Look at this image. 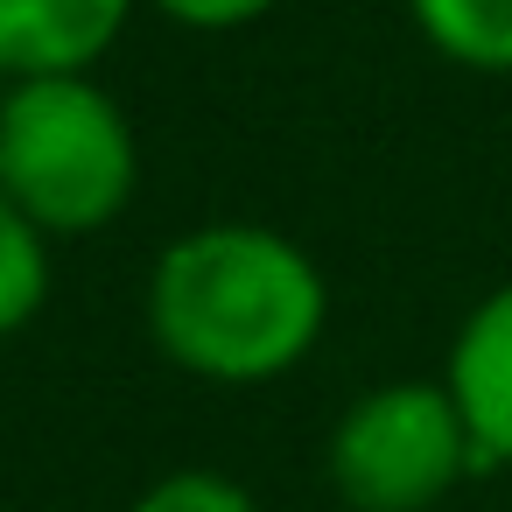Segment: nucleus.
<instances>
[{
    "label": "nucleus",
    "mask_w": 512,
    "mask_h": 512,
    "mask_svg": "<svg viewBox=\"0 0 512 512\" xmlns=\"http://www.w3.org/2000/svg\"><path fill=\"white\" fill-rule=\"evenodd\" d=\"M141 316L176 372L204 386H274L323 344L330 281L302 239L253 218H218L155 253Z\"/></svg>",
    "instance_id": "1"
},
{
    "label": "nucleus",
    "mask_w": 512,
    "mask_h": 512,
    "mask_svg": "<svg viewBox=\"0 0 512 512\" xmlns=\"http://www.w3.org/2000/svg\"><path fill=\"white\" fill-rule=\"evenodd\" d=\"M141 190V134L127 106L85 78H15L0 106V197L50 246L127 218Z\"/></svg>",
    "instance_id": "2"
},
{
    "label": "nucleus",
    "mask_w": 512,
    "mask_h": 512,
    "mask_svg": "<svg viewBox=\"0 0 512 512\" xmlns=\"http://www.w3.org/2000/svg\"><path fill=\"white\" fill-rule=\"evenodd\" d=\"M477 470H484V456H477L442 372L379 379V386L351 393L323 442V477L344 512H435Z\"/></svg>",
    "instance_id": "3"
},
{
    "label": "nucleus",
    "mask_w": 512,
    "mask_h": 512,
    "mask_svg": "<svg viewBox=\"0 0 512 512\" xmlns=\"http://www.w3.org/2000/svg\"><path fill=\"white\" fill-rule=\"evenodd\" d=\"M442 386L463 407V428L484 470H512V281L470 302V316L449 337Z\"/></svg>",
    "instance_id": "4"
},
{
    "label": "nucleus",
    "mask_w": 512,
    "mask_h": 512,
    "mask_svg": "<svg viewBox=\"0 0 512 512\" xmlns=\"http://www.w3.org/2000/svg\"><path fill=\"white\" fill-rule=\"evenodd\" d=\"M141 0H0V71L8 78H85L113 57Z\"/></svg>",
    "instance_id": "5"
},
{
    "label": "nucleus",
    "mask_w": 512,
    "mask_h": 512,
    "mask_svg": "<svg viewBox=\"0 0 512 512\" xmlns=\"http://www.w3.org/2000/svg\"><path fill=\"white\" fill-rule=\"evenodd\" d=\"M414 36L477 78H512V0H407Z\"/></svg>",
    "instance_id": "6"
},
{
    "label": "nucleus",
    "mask_w": 512,
    "mask_h": 512,
    "mask_svg": "<svg viewBox=\"0 0 512 512\" xmlns=\"http://www.w3.org/2000/svg\"><path fill=\"white\" fill-rule=\"evenodd\" d=\"M57 246L0 197V344L22 337L43 309H50V281H57Z\"/></svg>",
    "instance_id": "7"
},
{
    "label": "nucleus",
    "mask_w": 512,
    "mask_h": 512,
    "mask_svg": "<svg viewBox=\"0 0 512 512\" xmlns=\"http://www.w3.org/2000/svg\"><path fill=\"white\" fill-rule=\"evenodd\" d=\"M127 512H260V498L225 470L183 463V470H162L155 484H141Z\"/></svg>",
    "instance_id": "8"
},
{
    "label": "nucleus",
    "mask_w": 512,
    "mask_h": 512,
    "mask_svg": "<svg viewBox=\"0 0 512 512\" xmlns=\"http://www.w3.org/2000/svg\"><path fill=\"white\" fill-rule=\"evenodd\" d=\"M141 8L176 22V29H197V36H225V29H253L281 0H141Z\"/></svg>",
    "instance_id": "9"
},
{
    "label": "nucleus",
    "mask_w": 512,
    "mask_h": 512,
    "mask_svg": "<svg viewBox=\"0 0 512 512\" xmlns=\"http://www.w3.org/2000/svg\"><path fill=\"white\" fill-rule=\"evenodd\" d=\"M8 92H15V78H8V71H0V106H8Z\"/></svg>",
    "instance_id": "10"
}]
</instances>
